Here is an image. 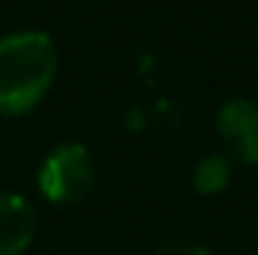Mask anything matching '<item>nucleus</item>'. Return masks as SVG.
<instances>
[{
	"instance_id": "f257e3e1",
	"label": "nucleus",
	"mask_w": 258,
	"mask_h": 255,
	"mask_svg": "<svg viewBox=\"0 0 258 255\" xmlns=\"http://www.w3.org/2000/svg\"><path fill=\"white\" fill-rule=\"evenodd\" d=\"M57 75V48L42 30L0 36V111L24 114L42 102Z\"/></svg>"
},
{
	"instance_id": "f03ea898",
	"label": "nucleus",
	"mask_w": 258,
	"mask_h": 255,
	"mask_svg": "<svg viewBox=\"0 0 258 255\" xmlns=\"http://www.w3.org/2000/svg\"><path fill=\"white\" fill-rule=\"evenodd\" d=\"M96 180L93 156L84 144L66 141L57 144L39 165V192L51 204H78L87 198Z\"/></svg>"
},
{
	"instance_id": "7ed1b4c3",
	"label": "nucleus",
	"mask_w": 258,
	"mask_h": 255,
	"mask_svg": "<svg viewBox=\"0 0 258 255\" xmlns=\"http://www.w3.org/2000/svg\"><path fill=\"white\" fill-rule=\"evenodd\" d=\"M216 132L231 150L246 165H258V102L246 96L225 99L216 111Z\"/></svg>"
},
{
	"instance_id": "20e7f679",
	"label": "nucleus",
	"mask_w": 258,
	"mask_h": 255,
	"mask_svg": "<svg viewBox=\"0 0 258 255\" xmlns=\"http://www.w3.org/2000/svg\"><path fill=\"white\" fill-rule=\"evenodd\" d=\"M36 228L30 201L18 192H0V255H21Z\"/></svg>"
},
{
	"instance_id": "39448f33",
	"label": "nucleus",
	"mask_w": 258,
	"mask_h": 255,
	"mask_svg": "<svg viewBox=\"0 0 258 255\" xmlns=\"http://www.w3.org/2000/svg\"><path fill=\"white\" fill-rule=\"evenodd\" d=\"M231 183V159L222 153H207L198 159L192 171V186L201 195H219Z\"/></svg>"
},
{
	"instance_id": "423d86ee",
	"label": "nucleus",
	"mask_w": 258,
	"mask_h": 255,
	"mask_svg": "<svg viewBox=\"0 0 258 255\" xmlns=\"http://www.w3.org/2000/svg\"><path fill=\"white\" fill-rule=\"evenodd\" d=\"M153 255H213L207 246L195 243V240H186V237H174V240H165Z\"/></svg>"
}]
</instances>
